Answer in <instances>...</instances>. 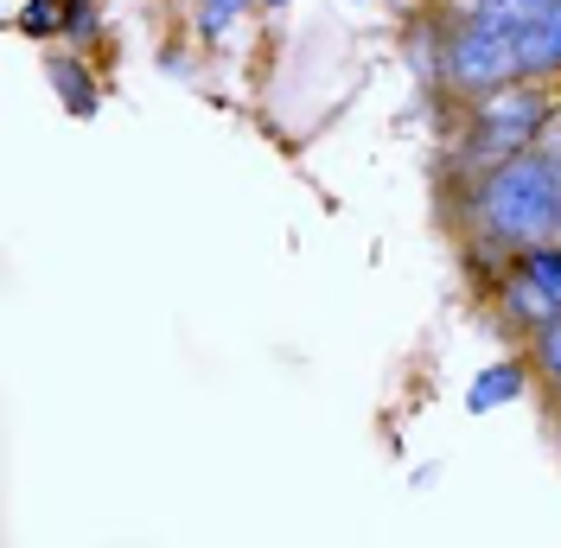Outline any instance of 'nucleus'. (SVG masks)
I'll return each instance as SVG.
<instances>
[{
	"label": "nucleus",
	"mask_w": 561,
	"mask_h": 548,
	"mask_svg": "<svg viewBox=\"0 0 561 548\" xmlns=\"http://www.w3.org/2000/svg\"><path fill=\"white\" fill-rule=\"evenodd\" d=\"M542 153H549V172H556V237H561V135L549 140Z\"/></svg>",
	"instance_id": "13"
},
{
	"label": "nucleus",
	"mask_w": 561,
	"mask_h": 548,
	"mask_svg": "<svg viewBox=\"0 0 561 548\" xmlns=\"http://www.w3.org/2000/svg\"><path fill=\"white\" fill-rule=\"evenodd\" d=\"M198 13H205V38H224L230 33V20L249 13V0H198Z\"/></svg>",
	"instance_id": "11"
},
{
	"label": "nucleus",
	"mask_w": 561,
	"mask_h": 548,
	"mask_svg": "<svg viewBox=\"0 0 561 548\" xmlns=\"http://www.w3.org/2000/svg\"><path fill=\"white\" fill-rule=\"evenodd\" d=\"M51 83H58V96H65V109L70 115H96V83L83 77V65L77 58H51Z\"/></svg>",
	"instance_id": "7"
},
{
	"label": "nucleus",
	"mask_w": 561,
	"mask_h": 548,
	"mask_svg": "<svg viewBox=\"0 0 561 548\" xmlns=\"http://www.w3.org/2000/svg\"><path fill=\"white\" fill-rule=\"evenodd\" d=\"M262 7H275V13H280V7H287V0H262Z\"/></svg>",
	"instance_id": "14"
},
{
	"label": "nucleus",
	"mask_w": 561,
	"mask_h": 548,
	"mask_svg": "<svg viewBox=\"0 0 561 548\" xmlns=\"http://www.w3.org/2000/svg\"><path fill=\"white\" fill-rule=\"evenodd\" d=\"M517 58H524V77H556L561 70V13H542V20L517 26Z\"/></svg>",
	"instance_id": "5"
},
{
	"label": "nucleus",
	"mask_w": 561,
	"mask_h": 548,
	"mask_svg": "<svg viewBox=\"0 0 561 548\" xmlns=\"http://www.w3.org/2000/svg\"><path fill=\"white\" fill-rule=\"evenodd\" d=\"M65 33H70V38H90V33H96V0H70Z\"/></svg>",
	"instance_id": "12"
},
{
	"label": "nucleus",
	"mask_w": 561,
	"mask_h": 548,
	"mask_svg": "<svg viewBox=\"0 0 561 548\" xmlns=\"http://www.w3.org/2000/svg\"><path fill=\"white\" fill-rule=\"evenodd\" d=\"M472 13H485V20H504V26H524V20H542V13H556V0H472Z\"/></svg>",
	"instance_id": "8"
},
{
	"label": "nucleus",
	"mask_w": 561,
	"mask_h": 548,
	"mask_svg": "<svg viewBox=\"0 0 561 548\" xmlns=\"http://www.w3.org/2000/svg\"><path fill=\"white\" fill-rule=\"evenodd\" d=\"M536 364H542V377H549V383L561 389V319L536 332Z\"/></svg>",
	"instance_id": "10"
},
{
	"label": "nucleus",
	"mask_w": 561,
	"mask_h": 548,
	"mask_svg": "<svg viewBox=\"0 0 561 548\" xmlns=\"http://www.w3.org/2000/svg\"><path fill=\"white\" fill-rule=\"evenodd\" d=\"M65 13H70V0H33L20 33H65Z\"/></svg>",
	"instance_id": "9"
},
{
	"label": "nucleus",
	"mask_w": 561,
	"mask_h": 548,
	"mask_svg": "<svg viewBox=\"0 0 561 548\" xmlns=\"http://www.w3.org/2000/svg\"><path fill=\"white\" fill-rule=\"evenodd\" d=\"M504 312L524 326V332H542L561 319V242H524L517 262L504 274Z\"/></svg>",
	"instance_id": "4"
},
{
	"label": "nucleus",
	"mask_w": 561,
	"mask_h": 548,
	"mask_svg": "<svg viewBox=\"0 0 561 548\" xmlns=\"http://www.w3.org/2000/svg\"><path fill=\"white\" fill-rule=\"evenodd\" d=\"M549 122H556L549 90H536V83H504V90L479 96V115H472V160H479V167H497V160H511V153H529L536 140L549 135Z\"/></svg>",
	"instance_id": "2"
},
{
	"label": "nucleus",
	"mask_w": 561,
	"mask_h": 548,
	"mask_svg": "<svg viewBox=\"0 0 561 548\" xmlns=\"http://www.w3.org/2000/svg\"><path fill=\"white\" fill-rule=\"evenodd\" d=\"M524 77V58H517V26L504 20H485V13H466V26L447 45V83L472 90V96H491L504 83Z\"/></svg>",
	"instance_id": "3"
},
{
	"label": "nucleus",
	"mask_w": 561,
	"mask_h": 548,
	"mask_svg": "<svg viewBox=\"0 0 561 548\" xmlns=\"http://www.w3.org/2000/svg\"><path fill=\"white\" fill-rule=\"evenodd\" d=\"M524 364L517 357H504V364H491V370H479L472 377V389H466V409L472 414H491V409H504V402H517L524 396Z\"/></svg>",
	"instance_id": "6"
},
{
	"label": "nucleus",
	"mask_w": 561,
	"mask_h": 548,
	"mask_svg": "<svg viewBox=\"0 0 561 548\" xmlns=\"http://www.w3.org/2000/svg\"><path fill=\"white\" fill-rule=\"evenodd\" d=\"M472 217L491 242H542L556 237V172H549V153H511L485 167L479 192H472Z\"/></svg>",
	"instance_id": "1"
}]
</instances>
